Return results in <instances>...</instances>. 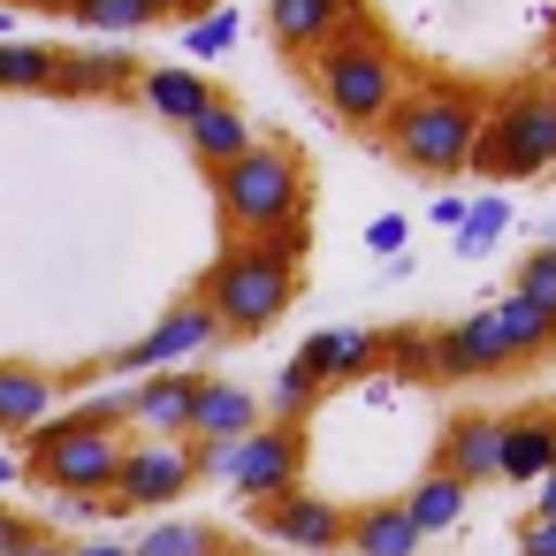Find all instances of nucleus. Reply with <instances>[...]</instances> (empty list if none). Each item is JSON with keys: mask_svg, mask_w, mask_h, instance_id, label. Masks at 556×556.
I'll return each instance as SVG.
<instances>
[{"mask_svg": "<svg viewBox=\"0 0 556 556\" xmlns=\"http://www.w3.org/2000/svg\"><path fill=\"white\" fill-rule=\"evenodd\" d=\"M130 556H229V541L206 518H161L130 541Z\"/></svg>", "mask_w": 556, "mask_h": 556, "instance_id": "nucleus-24", "label": "nucleus"}, {"mask_svg": "<svg viewBox=\"0 0 556 556\" xmlns=\"http://www.w3.org/2000/svg\"><path fill=\"white\" fill-rule=\"evenodd\" d=\"M191 298L214 313L222 336H267V328L298 305V267H282L267 244H229V252L199 275Z\"/></svg>", "mask_w": 556, "mask_h": 556, "instance_id": "nucleus-4", "label": "nucleus"}, {"mask_svg": "<svg viewBox=\"0 0 556 556\" xmlns=\"http://www.w3.org/2000/svg\"><path fill=\"white\" fill-rule=\"evenodd\" d=\"M488 313H495V336H503L510 366H533V358H548V351H556V320H548V313H533L526 298H495Z\"/></svg>", "mask_w": 556, "mask_h": 556, "instance_id": "nucleus-23", "label": "nucleus"}, {"mask_svg": "<svg viewBox=\"0 0 556 556\" xmlns=\"http://www.w3.org/2000/svg\"><path fill=\"white\" fill-rule=\"evenodd\" d=\"M556 472V404H518L495 419V480H548Z\"/></svg>", "mask_w": 556, "mask_h": 556, "instance_id": "nucleus-10", "label": "nucleus"}, {"mask_svg": "<svg viewBox=\"0 0 556 556\" xmlns=\"http://www.w3.org/2000/svg\"><path fill=\"white\" fill-rule=\"evenodd\" d=\"M191 396H199V374H146L130 389V427L138 442H191Z\"/></svg>", "mask_w": 556, "mask_h": 556, "instance_id": "nucleus-15", "label": "nucleus"}, {"mask_svg": "<svg viewBox=\"0 0 556 556\" xmlns=\"http://www.w3.org/2000/svg\"><path fill=\"white\" fill-rule=\"evenodd\" d=\"M252 526H260L267 541L298 548V556H336V548H343V533H351V510H343L336 495H313V488H298V495L252 503Z\"/></svg>", "mask_w": 556, "mask_h": 556, "instance_id": "nucleus-9", "label": "nucleus"}, {"mask_svg": "<svg viewBox=\"0 0 556 556\" xmlns=\"http://www.w3.org/2000/svg\"><path fill=\"white\" fill-rule=\"evenodd\" d=\"M252 427H267V396L244 389L237 374H199V396H191V442H244Z\"/></svg>", "mask_w": 556, "mask_h": 556, "instance_id": "nucleus-12", "label": "nucleus"}, {"mask_svg": "<svg viewBox=\"0 0 556 556\" xmlns=\"http://www.w3.org/2000/svg\"><path fill=\"white\" fill-rule=\"evenodd\" d=\"M518 556H556V526L548 518H526L518 526Z\"/></svg>", "mask_w": 556, "mask_h": 556, "instance_id": "nucleus-33", "label": "nucleus"}, {"mask_svg": "<svg viewBox=\"0 0 556 556\" xmlns=\"http://www.w3.org/2000/svg\"><path fill=\"white\" fill-rule=\"evenodd\" d=\"M229 47H237V9H214L206 24L184 31V54H191V62H214V54H229Z\"/></svg>", "mask_w": 556, "mask_h": 556, "instance_id": "nucleus-30", "label": "nucleus"}, {"mask_svg": "<svg viewBox=\"0 0 556 556\" xmlns=\"http://www.w3.org/2000/svg\"><path fill=\"white\" fill-rule=\"evenodd\" d=\"M510 298H526L533 313H548V320H556V244H541V252H526V260H518Z\"/></svg>", "mask_w": 556, "mask_h": 556, "instance_id": "nucleus-29", "label": "nucleus"}, {"mask_svg": "<svg viewBox=\"0 0 556 556\" xmlns=\"http://www.w3.org/2000/svg\"><path fill=\"white\" fill-rule=\"evenodd\" d=\"M343 548H351V556H419L427 541H419V526L404 518V503L381 495V503H358V510H351Z\"/></svg>", "mask_w": 556, "mask_h": 556, "instance_id": "nucleus-20", "label": "nucleus"}, {"mask_svg": "<svg viewBox=\"0 0 556 556\" xmlns=\"http://www.w3.org/2000/svg\"><path fill=\"white\" fill-rule=\"evenodd\" d=\"M39 533H47V526H39L31 510H16V503H0V556H16V548H24V541H39Z\"/></svg>", "mask_w": 556, "mask_h": 556, "instance_id": "nucleus-32", "label": "nucleus"}, {"mask_svg": "<svg viewBox=\"0 0 556 556\" xmlns=\"http://www.w3.org/2000/svg\"><path fill=\"white\" fill-rule=\"evenodd\" d=\"M351 24H366L358 0H267V31H275V47L298 54V62H313L320 47H336Z\"/></svg>", "mask_w": 556, "mask_h": 556, "instance_id": "nucleus-13", "label": "nucleus"}, {"mask_svg": "<svg viewBox=\"0 0 556 556\" xmlns=\"http://www.w3.org/2000/svg\"><path fill=\"white\" fill-rule=\"evenodd\" d=\"M146 77V62H130L123 47H77V54H54V92L62 100H115Z\"/></svg>", "mask_w": 556, "mask_h": 556, "instance_id": "nucleus-17", "label": "nucleus"}, {"mask_svg": "<svg viewBox=\"0 0 556 556\" xmlns=\"http://www.w3.org/2000/svg\"><path fill=\"white\" fill-rule=\"evenodd\" d=\"M320 396H328V389H320V381H313V374L290 358V366L275 374V389H267V419H282V427H305V412H313Z\"/></svg>", "mask_w": 556, "mask_h": 556, "instance_id": "nucleus-27", "label": "nucleus"}, {"mask_svg": "<svg viewBox=\"0 0 556 556\" xmlns=\"http://www.w3.org/2000/svg\"><path fill=\"white\" fill-rule=\"evenodd\" d=\"M70 556H130V541H70Z\"/></svg>", "mask_w": 556, "mask_h": 556, "instance_id": "nucleus-36", "label": "nucleus"}, {"mask_svg": "<svg viewBox=\"0 0 556 556\" xmlns=\"http://www.w3.org/2000/svg\"><path fill=\"white\" fill-rule=\"evenodd\" d=\"M396 503H404V518L419 526V541H434V533H450V526L465 518L472 488H465V480H450L442 465H427V472L412 480V495H396Z\"/></svg>", "mask_w": 556, "mask_h": 556, "instance_id": "nucleus-22", "label": "nucleus"}, {"mask_svg": "<svg viewBox=\"0 0 556 556\" xmlns=\"http://www.w3.org/2000/svg\"><path fill=\"white\" fill-rule=\"evenodd\" d=\"M214 9H222V0H176V16H191V24H206Z\"/></svg>", "mask_w": 556, "mask_h": 556, "instance_id": "nucleus-40", "label": "nucleus"}, {"mask_svg": "<svg viewBox=\"0 0 556 556\" xmlns=\"http://www.w3.org/2000/svg\"><path fill=\"white\" fill-rule=\"evenodd\" d=\"M366 244H374L381 260H396V252H404V222H396V214H381V222L366 229Z\"/></svg>", "mask_w": 556, "mask_h": 556, "instance_id": "nucleus-34", "label": "nucleus"}, {"mask_svg": "<svg viewBox=\"0 0 556 556\" xmlns=\"http://www.w3.org/2000/svg\"><path fill=\"white\" fill-rule=\"evenodd\" d=\"M305 199H313V176H305V153L290 138H260L237 168L214 176V214H222L229 244H252V237L305 222Z\"/></svg>", "mask_w": 556, "mask_h": 556, "instance_id": "nucleus-2", "label": "nucleus"}, {"mask_svg": "<svg viewBox=\"0 0 556 556\" xmlns=\"http://www.w3.org/2000/svg\"><path fill=\"white\" fill-rule=\"evenodd\" d=\"M434 465H442L450 480H465V488L495 480V419H488V412H457V419L434 434Z\"/></svg>", "mask_w": 556, "mask_h": 556, "instance_id": "nucleus-19", "label": "nucleus"}, {"mask_svg": "<svg viewBox=\"0 0 556 556\" xmlns=\"http://www.w3.org/2000/svg\"><path fill=\"white\" fill-rule=\"evenodd\" d=\"M503 222H510V206H503V199H480V206L465 214V229H457V252H465V260H480V252L503 237Z\"/></svg>", "mask_w": 556, "mask_h": 556, "instance_id": "nucleus-31", "label": "nucleus"}, {"mask_svg": "<svg viewBox=\"0 0 556 556\" xmlns=\"http://www.w3.org/2000/svg\"><path fill=\"white\" fill-rule=\"evenodd\" d=\"M480 123H488V100H480L472 85L427 77V85H412V92L396 100V115L381 123V146H389V161H396V168L450 184V176H465V168H472Z\"/></svg>", "mask_w": 556, "mask_h": 556, "instance_id": "nucleus-1", "label": "nucleus"}, {"mask_svg": "<svg viewBox=\"0 0 556 556\" xmlns=\"http://www.w3.org/2000/svg\"><path fill=\"white\" fill-rule=\"evenodd\" d=\"M222 343V328H214V313L199 305V298H176L138 343H123L100 374H176L184 358H199V351H214Z\"/></svg>", "mask_w": 556, "mask_h": 556, "instance_id": "nucleus-8", "label": "nucleus"}, {"mask_svg": "<svg viewBox=\"0 0 556 556\" xmlns=\"http://www.w3.org/2000/svg\"><path fill=\"white\" fill-rule=\"evenodd\" d=\"M0 39H9V9H0Z\"/></svg>", "mask_w": 556, "mask_h": 556, "instance_id": "nucleus-42", "label": "nucleus"}, {"mask_svg": "<svg viewBox=\"0 0 556 556\" xmlns=\"http://www.w3.org/2000/svg\"><path fill=\"white\" fill-rule=\"evenodd\" d=\"M199 488V457H191V442H123V472H115V495L100 503V510H168V503H184Z\"/></svg>", "mask_w": 556, "mask_h": 556, "instance_id": "nucleus-6", "label": "nucleus"}, {"mask_svg": "<svg viewBox=\"0 0 556 556\" xmlns=\"http://www.w3.org/2000/svg\"><path fill=\"white\" fill-rule=\"evenodd\" d=\"M16 9H47V16H77L85 0H16Z\"/></svg>", "mask_w": 556, "mask_h": 556, "instance_id": "nucleus-39", "label": "nucleus"}, {"mask_svg": "<svg viewBox=\"0 0 556 556\" xmlns=\"http://www.w3.org/2000/svg\"><path fill=\"white\" fill-rule=\"evenodd\" d=\"M305 70H313L320 108H328L336 123L366 130V138H381V123H389L396 100H404V62H396V47H389L374 24H351V31H343L336 47H320Z\"/></svg>", "mask_w": 556, "mask_h": 556, "instance_id": "nucleus-3", "label": "nucleus"}, {"mask_svg": "<svg viewBox=\"0 0 556 556\" xmlns=\"http://www.w3.org/2000/svg\"><path fill=\"white\" fill-rule=\"evenodd\" d=\"M0 92H54V47L0 39Z\"/></svg>", "mask_w": 556, "mask_h": 556, "instance_id": "nucleus-26", "label": "nucleus"}, {"mask_svg": "<svg viewBox=\"0 0 556 556\" xmlns=\"http://www.w3.org/2000/svg\"><path fill=\"white\" fill-rule=\"evenodd\" d=\"M381 358H389L381 328H320V336L298 343V366H305L320 389H351V381L381 374Z\"/></svg>", "mask_w": 556, "mask_h": 556, "instance_id": "nucleus-11", "label": "nucleus"}, {"mask_svg": "<svg viewBox=\"0 0 556 556\" xmlns=\"http://www.w3.org/2000/svg\"><path fill=\"white\" fill-rule=\"evenodd\" d=\"M138 92H146V108H153L161 123H176V130H191V123L214 108L206 70H146V77H138Z\"/></svg>", "mask_w": 556, "mask_h": 556, "instance_id": "nucleus-21", "label": "nucleus"}, {"mask_svg": "<svg viewBox=\"0 0 556 556\" xmlns=\"http://www.w3.org/2000/svg\"><path fill=\"white\" fill-rule=\"evenodd\" d=\"M168 16H176V0H85V9H77V24L85 31H108V39L146 31V24H168Z\"/></svg>", "mask_w": 556, "mask_h": 556, "instance_id": "nucleus-25", "label": "nucleus"}, {"mask_svg": "<svg viewBox=\"0 0 556 556\" xmlns=\"http://www.w3.org/2000/svg\"><path fill=\"white\" fill-rule=\"evenodd\" d=\"M434 374L442 381H495V374H510V351H503L488 305L465 313L457 328H434Z\"/></svg>", "mask_w": 556, "mask_h": 556, "instance_id": "nucleus-14", "label": "nucleus"}, {"mask_svg": "<svg viewBox=\"0 0 556 556\" xmlns=\"http://www.w3.org/2000/svg\"><path fill=\"white\" fill-rule=\"evenodd\" d=\"M184 146H191V161H199L206 176H222V168H237V161L260 146V130H252V115H244L229 92H214V108L184 130Z\"/></svg>", "mask_w": 556, "mask_h": 556, "instance_id": "nucleus-18", "label": "nucleus"}, {"mask_svg": "<svg viewBox=\"0 0 556 556\" xmlns=\"http://www.w3.org/2000/svg\"><path fill=\"white\" fill-rule=\"evenodd\" d=\"M16 472H24V457H9V450H0V488H9Z\"/></svg>", "mask_w": 556, "mask_h": 556, "instance_id": "nucleus-41", "label": "nucleus"}, {"mask_svg": "<svg viewBox=\"0 0 556 556\" xmlns=\"http://www.w3.org/2000/svg\"><path fill=\"white\" fill-rule=\"evenodd\" d=\"M16 556H70V541H54V533H39V541H24Z\"/></svg>", "mask_w": 556, "mask_h": 556, "instance_id": "nucleus-38", "label": "nucleus"}, {"mask_svg": "<svg viewBox=\"0 0 556 556\" xmlns=\"http://www.w3.org/2000/svg\"><path fill=\"white\" fill-rule=\"evenodd\" d=\"M465 214H472L465 199H434V222H442V229H465Z\"/></svg>", "mask_w": 556, "mask_h": 556, "instance_id": "nucleus-35", "label": "nucleus"}, {"mask_svg": "<svg viewBox=\"0 0 556 556\" xmlns=\"http://www.w3.org/2000/svg\"><path fill=\"white\" fill-rule=\"evenodd\" d=\"M381 343H389V358H381L389 374H404V381H442V374H434V328H389Z\"/></svg>", "mask_w": 556, "mask_h": 556, "instance_id": "nucleus-28", "label": "nucleus"}, {"mask_svg": "<svg viewBox=\"0 0 556 556\" xmlns=\"http://www.w3.org/2000/svg\"><path fill=\"white\" fill-rule=\"evenodd\" d=\"M54 396H62V374L54 366L0 358V434H39L54 419Z\"/></svg>", "mask_w": 556, "mask_h": 556, "instance_id": "nucleus-16", "label": "nucleus"}, {"mask_svg": "<svg viewBox=\"0 0 556 556\" xmlns=\"http://www.w3.org/2000/svg\"><path fill=\"white\" fill-rule=\"evenodd\" d=\"M556 168V85H510L503 100H488L480 146H472V176L488 184H533Z\"/></svg>", "mask_w": 556, "mask_h": 556, "instance_id": "nucleus-5", "label": "nucleus"}, {"mask_svg": "<svg viewBox=\"0 0 556 556\" xmlns=\"http://www.w3.org/2000/svg\"><path fill=\"white\" fill-rule=\"evenodd\" d=\"M305 427H282V419H267V427H252L244 442H237V457H229V488L244 495V510L252 503H275V495H298L305 488Z\"/></svg>", "mask_w": 556, "mask_h": 556, "instance_id": "nucleus-7", "label": "nucleus"}, {"mask_svg": "<svg viewBox=\"0 0 556 556\" xmlns=\"http://www.w3.org/2000/svg\"><path fill=\"white\" fill-rule=\"evenodd\" d=\"M533 518H548V526H556V472L541 480V495H533Z\"/></svg>", "mask_w": 556, "mask_h": 556, "instance_id": "nucleus-37", "label": "nucleus"}]
</instances>
